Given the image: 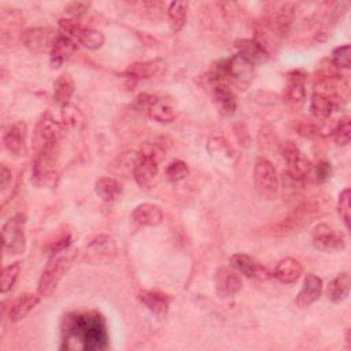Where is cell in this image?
<instances>
[{
    "instance_id": "obj_30",
    "label": "cell",
    "mask_w": 351,
    "mask_h": 351,
    "mask_svg": "<svg viewBox=\"0 0 351 351\" xmlns=\"http://www.w3.org/2000/svg\"><path fill=\"white\" fill-rule=\"evenodd\" d=\"M207 149L211 154V156L215 158L218 162H233V158L236 154L230 143L221 136L211 137L208 140Z\"/></svg>"
},
{
    "instance_id": "obj_15",
    "label": "cell",
    "mask_w": 351,
    "mask_h": 351,
    "mask_svg": "<svg viewBox=\"0 0 351 351\" xmlns=\"http://www.w3.org/2000/svg\"><path fill=\"white\" fill-rule=\"evenodd\" d=\"M132 219L138 226H158L163 221V211L160 206L144 202L134 207Z\"/></svg>"
},
{
    "instance_id": "obj_8",
    "label": "cell",
    "mask_w": 351,
    "mask_h": 351,
    "mask_svg": "<svg viewBox=\"0 0 351 351\" xmlns=\"http://www.w3.org/2000/svg\"><path fill=\"white\" fill-rule=\"evenodd\" d=\"M58 34L59 33L51 26H36L23 30L21 33V41L32 52L44 53L51 52Z\"/></svg>"
},
{
    "instance_id": "obj_41",
    "label": "cell",
    "mask_w": 351,
    "mask_h": 351,
    "mask_svg": "<svg viewBox=\"0 0 351 351\" xmlns=\"http://www.w3.org/2000/svg\"><path fill=\"white\" fill-rule=\"evenodd\" d=\"M330 173H332V167H330L329 162L322 160V162L317 163V166H315V178H317L318 182L326 181L330 177Z\"/></svg>"
},
{
    "instance_id": "obj_27",
    "label": "cell",
    "mask_w": 351,
    "mask_h": 351,
    "mask_svg": "<svg viewBox=\"0 0 351 351\" xmlns=\"http://www.w3.org/2000/svg\"><path fill=\"white\" fill-rule=\"evenodd\" d=\"M160 69L159 60H144V62H134L129 64L125 71V75L132 81L147 80L154 77Z\"/></svg>"
},
{
    "instance_id": "obj_38",
    "label": "cell",
    "mask_w": 351,
    "mask_h": 351,
    "mask_svg": "<svg viewBox=\"0 0 351 351\" xmlns=\"http://www.w3.org/2000/svg\"><path fill=\"white\" fill-rule=\"evenodd\" d=\"M336 69H348L351 66V56H350V45L343 44L336 47L332 51V60Z\"/></svg>"
},
{
    "instance_id": "obj_28",
    "label": "cell",
    "mask_w": 351,
    "mask_h": 351,
    "mask_svg": "<svg viewBox=\"0 0 351 351\" xmlns=\"http://www.w3.org/2000/svg\"><path fill=\"white\" fill-rule=\"evenodd\" d=\"M95 192L103 202L111 203L119 197L122 193V186L112 177H100L95 182Z\"/></svg>"
},
{
    "instance_id": "obj_5",
    "label": "cell",
    "mask_w": 351,
    "mask_h": 351,
    "mask_svg": "<svg viewBox=\"0 0 351 351\" xmlns=\"http://www.w3.org/2000/svg\"><path fill=\"white\" fill-rule=\"evenodd\" d=\"M26 219L22 214L14 215L5 221L1 228L3 236V250L8 255L22 254L26 248V234H25Z\"/></svg>"
},
{
    "instance_id": "obj_25",
    "label": "cell",
    "mask_w": 351,
    "mask_h": 351,
    "mask_svg": "<svg viewBox=\"0 0 351 351\" xmlns=\"http://www.w3.org/2000/svg\"><path fill=\"white\" fill-rule=\"evenodd\" d=\"M350 274L348 271L339 273L332 281H329L325 293L332 303H340L347 299L350 293Z\"/></svg>"
},
{
    "instance_id": "obj_10",
    "label": "cell",
    "mask_w": 351,
    "mask_h": 351,
    "mask_svg": "<svg viewBox=\"0 0 351 351\" xmlns=\"http://www.w3.org/2000/svg\"><path fill=\"white\" fill-rule=\"evenodd\" d=\"M137 108L145 111L149 118L156 122H171L176 118L174 107L162 97H155L147 93H141L137 96L136 100Z\"/></svg>"
},
{
    "instance_id": "obj_23",
    "label": "cell",
    "mask_w": 351,
    "mask_h": 351,
    "mask_svg": "<svg viewBox=\"0 0 351 351\" xmlns=\"http://www.w3.org/2000/svg\"><path fill=\"white\" fill-rule=\"evenodd\" d=\"M273 274L280 282L292 284L296 282L303 274V266L298 259L287 256L277 263Z\"/></svg>"
},
{
    "instance_id": "obj_33",
    "label": "cell",
    "mask_w": 351,
    "mask_h": 351,
    "mask_svg": "<svg viewBox=\"0 0 351 351\" xmlns=\"http://www.w3.org/2000/svg\"><path fill=\"white\" fill-rule=\"evenodd\" d=\"M21 273V262H12L3 267L0 276V291L1 293H7L15 285Z\"/></svg>"
},
{
    "instance_id": "obj_14",
    "label": "cell",
    "mask_w": 351,
    "mask_h": 351,
    "mask_svg": "<svg viewBox=\"0 0 351 351\" xmlns=\"http://www.w3.org/2000/svg\"><path fill=\"white\" fill-rule=\"evenodd\" d=\"M26 136H27V126L23 121H18L12 123L11 126L7 128V130L3 134V143L5 149L14 156L21 155L25 149Z\"/></svg>"
},
{
    "instance_id": "obj_37",
    "label": "cell",
    "mask_w": 351,
    "mask_h": 351,
    "mask_svg": "<svg viewBox=\"0 0 351 351\" xmlns=\"http://www.w3.org/2000/svg\"><path fill=\"white\" fill-rule=\"evenodd\" d=\"M350 199H351V191L350 188H344L337 199V213L340 218L343 219L347 229H350V221H351V208H350Z\"/></svg>"
},
{
    "instance_id": "obj_29",
    "label": "cell",
    "mask_w": 351,
    "mask_h": 351,
    "mask_svg": "<svg viewBox=\"0 0 351 351\" xmlns=\"http://www.w3.org/2000/svg\"><path fill=\"white\" fill-rule=\"evenodd\" d=\"M306 89H304V77L299 74V71H293L288 77V84L284 89V99L289 103L299 104L304 100Z\"/></svg>"
},
{
    "instance_id": "obj_26",
    "label": "cell",
    "mask_w": 351,
    "mask_h": 351,
    "mask_svg": "<svg viewBox=\"0 0 351 351\" xmlns=\"http://www.w3.org/2000/svg\"><path fill=\"white\" fill-rule=\"evenodd\" d=\"M75 89V84L74 80L71 77L70 73H63L60 74L56 81L53 82V100L56 104H59L60 107H64L66 104L70 103V99L74 93Z\"/></svg>"
},
{
    "instance_id": "obj_42",
    "label": "cell",
    "mask_w": 351,
    "mask_h": 351,
    "mask_svg": "<svg viewBox=\"0 0 351 351\" xmlns=\"http://www.w3.org/2000/svg\"><path fill=\"white\" fill-rule=\"evenodd\" d=\"M11 177H12L11 170H8V169L3 165L1 169H0V186H1V192H4V191L7 189L8 184L11 182Z\"/></svg>"
},
{
    "instance_id": "obj_9",
    "label": "cell",
    "mask_w": 351,
    "mask_h": 351,
    "mask_svg": "<svg viewBox=\"0 0 351 351\" xmlns=\"http://www.w3.org/2000/svg\"><path fill=\"white\" fill-rule=\"evenodd\" d=\"M226 74L229 85H236L241 89L250 85L255 74V63L248 60L240 53L233 55L229 59H225Z\"/></svg>"
},
{
    "instance_id": "obj_31",
    "label": "cell",
    "mask_w": 351,
    "mask_h": 351,
    "mask_svg": "<svg viewBox=\"0 0 351 351\" xmlns=\"http://www.w3.org/2000/svg\"><path fill=\"white\" fill-rule=\"evenodd\" d=\"M236 48H237V53L243 55L252 63L262 60L266 56V48L262 45V43L252 40V38H245V40L237 41Z\"/></svg>"
},
{
    "instance_id": "obj_36",
    "label": "cell",
    "mask_w": 351,
    "mask_h": 351,
    "mask_svg": "<svg viewBox=\"0 0 351 351\" xmlns=\"http://www.w3.org/2000/svg\"><path fill=\"white\" fill-rule=\"evenodd\" d=\"M70 244H71V233L60 232L56 236H53L51 240L47 241V244L44 245V250L52 255V254L67 250L70 247Z\"/></svg>"
},
{
    "instance_id": "obj_40",
    "label": "cell",
    "mask_w": 351,
    "mask_h": 351,
    "mask_svg": "<svg viewBox=\"0 0 351 351\" xmlns=\"http://www.w3.org/2000/svg\"><path fill=\"white\" fill-rule=\"evenodd\" d=\"M89 7H90V3H86V1H73V3H70L66 7V12H67L69 18L78 21L81 16H84L88 12Z\"/></svg>"
},
{
    "instance_id": "obj_34",
    "label": "cell",
    "mask_w": 351,
    "mask_h": 351,
    "mask_svg": "<svg viewBox=\"0 0 351 351\" xmlns=\"http://www.w3.org/2000/svg\"><path fill=\"white\" fill-rule=\"evenodd\" d=\"M332 133H333V138H335L337 145H341V147L348 145V143L351 140V122H350V117H347V115L341 117L337 121L336 126L333 128Z\"/></svg>"
},
{
    "instance_id": "obj_18",
    "label": "cell",
    "mask_w": 351,
    "mask_h": 351,
    "mask_svg": "<svg viewBox=\"0 0 351 351\" xmlns=\"http://www.w3.org/2000/svg\"><path fill=\"white\" fill-rule=\"evenodd\" d=\"M86 254H89L93 258H112L117 254V244L112 237L107 234H95L86 239L85 243Z\"/></svg>"
},
{
    "instance_id": "obj_13",
    "label": "cell",
    "mask_w": 351,
    "mask_h": 351,
    "mask_svg": "<svg viewBox=\"0 0 351 351\" xmlns=\"http://www.w3.org/2000/svg\"><path fill=\"white\" fill-rule=\"evenodd\" d=\"M215 292L221 298H232L243 288V281L239 273L226 266L218 267L214 274Z\"/></svg>"
},
{
    "instance_id": "obj_39",
    "label": "cell",
    "mask_w": 351,
    "mask_h": 351,
    "mask_svg": "<svg viewBox=\"0 0 351 351\" xmlns=\"http://www.w3.org/2000/svg\"><path fill=\"white\" fill-rule=\"evenodd\" d=\"M62 119H63V126H77V123L82 119V117L80 110L69 103L64 107H62Z\"/></svg>"
},
{
    "instance_id": "obj_12",
    "label": "cell",
    "mask_w": 351,
    "mask_h": 351,
    "mask_svg": "<svg viewBox=\"0 0 351 351\" xmlns=\"http://www.w3.org/2000/svg\"><path fill=\"white\" fill-rule=\"evenodd\" d=\"M280 152L288 165L287 171H289L295 177L304 180L306 176L311 173L313 166L310 160L302 154V151L295 145V143L292 141L282 143L280 145Z\"/></svg>"
},
{
    "instance_id": "obj_16",
    "label": "cell",
    "mask_w": 351,
    "mask_h": 351,
    "mask_svg": "<svg viewBox=\"0 0 351 351\" xmlns=\"http://www.w3.org/2000/svg\"><path fill=\"white\" fill-rule=\"evenodd\" d=\"M230 265L237 273H240L248 278H266L267 277L266 269L263 266H261L254 258H251L247 254L237 252V254L232 255Z\"/></svg>"
},
{
    "instance_id": "obj_3",
    "label": "cell",
    "mask_w": 351,
    "mask_h": 351,
    "mask_svg": "<svg viewBox=\"0 0 351 351\" xmlns=\"http://www.w3.org/2000/svg\"><path fill=\"white\" fill-rule=\"evenodd\" d=\"M60 33L69 36L75 43H80L82 47L88 49H99L104 44V34L96 29L84 26L80 21L71 18H60L59 22Z\"/></svg>"
},
{
    "instance_id": "obj_35",
    "label": "cell",
    "mask_w": 351,
    "mask_h": 351,
    "mask_svg": "<svg viewBox=\"0 0 351 351\" xmlns=\"http://www.w3.org/2000/svg\"><path fill=\"white\" fill-rule=\"evenodd\" d=\"M165 174L170 182H180L189 176V167L184 160L176 159L167 165Z\"/></svg>"
},
{
    "instance_id": "obj_7",
    "label": "cell",
    "mask_w": 351,
    "mask_h": 351,
    "mask_svg": "<svg viewBox=\"0 0 351 351\" xmlns=\"http://www.w3.org/2000/svg\"><path fill=\"white\" fill-rule=\"evenodd\" d=\"M313 245L322 252H339L346 248L344 234L328 223H317L311 230Z\"/></svg>"
},
{
    "instance_id": "obj_2",
    "label": "cell",
    "mask_w": 351,
    "mask_h": 351,
    "mask_svg": "<svg viewBox=\"0 0 351 351\" xmlns=\"http://www.w3.org/2000/svg\"><path fill=\"white\" fill-rule=\"evenodd\" d=\"M163 151L156 144H144L133 162V178L141 188H151L159 173Z\"/></svg>"
},
{
    "instance_id": "obj_32",
    "label": "cell",
    "mask_w": 351,
    "mask_h": 351,
    "mask_svg": "<svg viewBox=\"0 0 351 351\" xmlns=\"http://www.w3.org/2000/svg\"><path fill=\"white\" fill-rule=\"evenodd\" d=\"M188 14V3L185 1H171L167 7V18L170 27L174 33L182 30Z\"/></svg>"
},
{
    "instance_id": "obj_1",
    "label": "cell",
    "mask_w": 351,
    "mask_h": 351,
    "mask_svg": "<svg viewBox=\"0 0 351 351\" xmlns=\"http://www.w3.org/2000/svg\"><path fill=\"white\" fill-rule=\"evenodd\" d=\"M75 255L77 252L70 248L51 255L38 280L37 293L40 296L49 298L56 291L60 280L63 278L66 271L71 267L75 259Z\"/></svg>"
},
{
    "instance_id": "obj_24",
    "label": "cell",
    "mask_w": 351,
    "mask_h": 351,
    "mask_svg": "<svg viewBox=\"0 0 351 351\" xmlns=\"http://www.w3.org/2000/svg\"><path fill=\"white\" fill-rule=\"evenodd\" d=\"M339 107H341V104L337 100L321 92H314L310 100V111L318 119L329 118Z\"/></svg>"
},
{
    "instance_id": "obj_22",
    "label": "cell",
    "mask_w": 351,
    "mask_h": 351,
    "mask_svg": "<svg viewBox=\"0 0 351 351\" xmlns=\"http://www.w3.org/2000/svg\"><path fill=\"white\" fill-rule=\"evenodd\" d=\"M138 299L155 315L163 317L169 311L170 298H169V295H166L163 292L152 291V289H143L138 292Z\"/></svg>"
},
{
    "instance_id": "obj_4",
    "label": "cell",
    "mask_w": 351,
    "mask_h": 351,
    "mask_svg": "<svg viewBox=\"0 0 351 351\" xmlns=\"http://www.w3.org/2000/svg\"><path fill=\"white\" fill-rule=\"evenodd\" d=\"M254 185L256 193L263 200H274L278 196V178L270 160L265 158L256 160L254 167Z\"/></svg>"
},
{
    "instance_id": "obj_21",
    "label": "cell",
    "mask_w": 351,
    "mask_h": 351,
    "mask_svg": "<svg viewBox=\"0 0 351 351\" xmlns=\"http://www.w3.org/2000/svg\"><path fill=\"white\" fill-rule=\"evenodd\" d=\"M214 101L217 103L219 111L225 115H232L236 110L237 101H236V95L232 89V86L226 82H219L213 85L211 88H208Z\"/></svg>"
},
{
    "instance_id": "obj_11",
    "label": "cell",
    "mask_w": 351,
    "mask_h": 351,
    "mask_svg": "<svg viewBox=\"0 0 351 351\" xmlns=\"http://www.w3.org/2000/svg\"><path fill=\"white\" fill-rule=\"evenodd\" d=\"M63 123L58 122L49 112H44L37 121L33 134V149L37 151L41 147L59 141L63 134Z\"/></svg>"
},
{
    "instance_id": "obj_6",
    "label": "cell",
    "mask_w": 351,
    "mask_h": 351,
    "mask_svg": "<svg viewBox=\"0 0 351 351\" xmlns=\"http://www.w3.org/2000/svg\"><path fill=\"white\" fill-rule=\"evenodd\" d=\"M319 215V203L317 202H303L302 204H299L298 207H295V210L292 213H289V215L287 218H284L282 222H280L276 229L274 233H289V232H295L298 229L304 228L306 225H308L311 221H314V218H317Z\"/></svg>"
},
{
    "instance_id": "obj_19",
    "label": "cell",
    "mask_w": 351,
    "mask_h": 351,
    "mask_svg": "<svg viewBox=\"0 0 351 351\" xmlns=\"http://www.w3.org/2000/svg\"><path fill=\"white\" fill-rule=\"evenodd\" d=\"M324 284L322 280L315 274H307L304 277L303 285L296 296V304L302 308L308 307L314 302H317L322 293Z\"/></svg>"
},
{
    "instance_id": "obj_20",
    "label": "cell",
    "mask_w": 351,
    "mask_h": 351,
    "mask_svg": "<svg viewBox=\"0 0 351 351\" xmlns=\"http://www.w3.org/2000/svg\"><path fill=\"white\" fill-rule=\"evenodd\" d=\"M40 298L41 296L38 293H32V292H25L19 295L10 306L8 319L11 322L22 321L30 311L36 308V306L40 303Z\"/></svg>"
},
{
    "instance_id": "obj_17",
    "label": "cell",
    "mask_w": 351,
    "mask_h": 351,
    "mask_svg": "<svg viewBox=\"0 0 351 351\" xmlns=\"http://www.w3.org/2000/svg\"><path fill=\"white\" fill-rule=\"evenodd\" d=\"M75 51H77V43L73 38H70L69 36L59 33L52 45V49L49 52V59H51L52 67H56V69L60 67L63 63H66L73 56V53Z\"/></svg>"
}]
</instances>
